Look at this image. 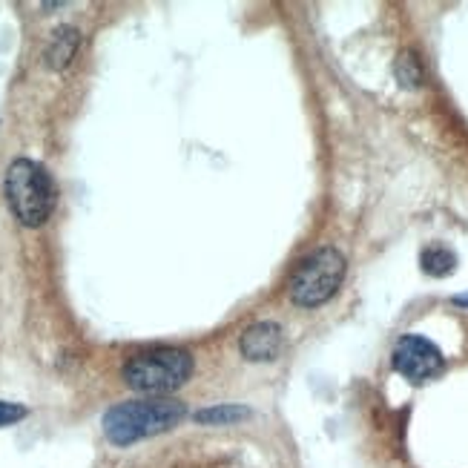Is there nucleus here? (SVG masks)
Listing matches in <instances>:
<instances>
[{
    "mask_svg": "<svg viewBox=\"0 0 468 468\" xmlns=\"http://www.w3.org/2000/svg\"><path fill=\"white\" fill-rule=\"evenodd\" d=\"M239 351L250 362H268L276 359L282 351V328L276 322H256L239 339Z\"/></svg>",
    "mask_w": 468,
    "mask_h": 468,
    "instance_id": "423d86ee",
    "label": "nucleus"
},
{
    "mask_svg": "<svg viewBox=\"0 0 468 468\" xmlns=\"http://www.w3.org/2000/svg\"><path fill=\"white\" fill-rule=\"evenodd\" d=\"M187 409L178 399H133L104 414V434L115 445H133L155 434H165L185 420Z\"/></svg>",
    "mask_w": 468,
    "mask_h": 468,
    "instance_id": "f257e3e1",
    "label": "nucleus"
},
{
    "mask_svg": "<svg viewBox=\"0 0 468 468\" xmlns=\"http://www.w3.org/2000/svg\"><path fill=\"white\" fill-rule=\"evenodd\" d=\"M394 72H397L399 84L409 87V90H414V87L422 84V67H420V60H417L414 52H402L397 58V64H394Z\"/></svg>",
    "mask_w": 468,
    "mask_h": 468,
    "instance_id": "9d476101",
    "label": "nucleus"
},
{
    "mask_svg": "<svg viewBox=\"0 0 468 468\" xmlns=\"http://www.w3.org/2000/svg\"><path fill=\"white\" fill-rule=\"evenodd\" d=\"M250 411L241 409V405H216V409H205L196 414V422L201 425H233L239 420H248Z\"/></svg>",
    "mask_w": 468,
    "mask_h": 468,
    "instance_id": "1a4fd4ad",
    "label": "nucleus"
},
{
    "mask_svg": "<svg viewBox=\"0 0 468 468\" xmlns=\"http://www.w3.org/2000/svg\"><path fill=\"white\" fill-rule=\"evenodd\" d=\"M454 304H460V308H468V293L465 296H454Z\"/></svg>",
    "mask_w": 468,
    "mask_h": 468,
    "instance_id": "f8f14e48",
    "label": "nucleus"
},
{
    "mask_svg": "<svg viewBox=\"0 0 468 468\" xmlns=\"http://www.w3.org/2000/svg\"><path fill=\"white\" fill-rule=\"evenodd\" d=\"M420 261H422V271L429 276H437V279L454 273V268H457V256L449 248H442V244H434V248L422 250Z\"/></svg>",
    "mask_w": 468,
    "mask_h": 468,
    "instance_id": "6e6552de",
    "label": "nucleus"
},
{
    "mask_svg": "<svg viewBox=\"0 0 468 468\" xmlns=\"http://www.w3.org/2000/svg\"><path fill=\"white\" fill-rule=\"evenodd\" d=\"M6 201L15 218L27 228H40L55 210V185L52 176L29 158L12 161L6 170Z\"/></svg>",
    "mask_w": 468,
    "mask_h": 468,
    "instance_id": "f03ea898",
    "label": "nucleus"
},
{
    "mask_svg": "<svg viewBox=\"0 0 468 468\" xmlns=\"http://www.w3.org/2000/svg\"><path fill=\"white\" fill-rule=\"evenodd\" d=\"M124 382L138 394H170L193 374V356L181 348H153L124 365Z\"/></svg>",
    "mask_w": 468,
    "mask_h": 468,
    "instance_id": "7ed1b4c3",
    "label": "nucleus"
},
{
    "mask_svg": "<svg viewBox=\"0 0 468 468\" xmlns=\"http://www.w3.org/2000/svg\"><path fill=\"white\" fill-rule=\"evenodd\" d=\"M80 44V35L75 27H60L52 32L49 37V47H47V67L49 69H64L69 67V60L75 58Z\"/></svg>",
    "mask_w": 468,
    "mask_h": 468,
    "instance_id": "0eeeda50",
    "label": "nucleus"
},
{
    "mask_svg": "<svg viewBox=\"0 0 468 468\" xmlns=\"http://www.w3.org/2000/svg\"><path fill=\"white\" fill-rule=\"evenodd\" d=\"M345 279V256L336 248H319L304 259L291 279V302L299 308H316L328 302Z\"/></svg>",
    "mask_w": 468,
    "mask_h": 468,
    "instance_id": "20e7f679",
    "label": "nucleus"
},
{
    "mask_svg": "<svg viewBox=\"0 0 468 468\" xmlns=\"http://www.w3.org/2000/svg\"><path fill=\"white\" fill-rule=\"evenodd\" d=\"M394 371L399 377H405L409 382L420 385V382H429L442 371V354L434 342L422 339V336H402L394 348Z\"/></svg>",
    "mask_w": 468,
    "mask_h": 468,
    "instance_id": "39448f33",
    "label": "nucleus"
},
{
    "mask_svg": "<svg viewBox=\"0 0 468 468\" xmlns=\"http://www.w3.org/2000/svg\"><path fill=\"white\" fill-rule=\"evenodd\" d=\"M27 417V409L24 405H15V402H0V429L4 425H12L17 420H24Z\"/></svg>",
    "mask_w": 468,
    "mask_h": 468,
    "instance_id": "9b49d317",
    "label": "nucleus"
}]
</instances>
